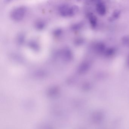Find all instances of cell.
<instances>
[{"label": "cell", "instance_id": "cell-2", "mask_svg": "<svg viewBox=\"0 0 129 129\" xmlns=\"http://www.w3.org/2000/svg\"><path fill=\"white\" fill-rule=\"evenodd\" d=\"M26 10L24 7H19L16 8L12 11L11 16L13 19L16 21H19L23 18L25 15Z\"/></svg>", "mask_w": 129, "mask_h": 129}, {"label": "cell", "instance_id": "cell-3", "mask_svg": "<svg viewBox=\"0 0 129 129\" xmlns=\"http://www.w3.org/2000/svg\"><path fill=\"white\" fill-rule=\"evenodd\" d=\"M71 52L68 49H65L62 52V57L66 60H69L71 58Z\"/></svg>", "mask_w": 129, "mask_h": 129}, {"label": "cell", "instance_id": "cell-1", "mask_svg": "<svg viewBox=\"0 0 129 129\" xmlns=\"http://www.w3.org/2000/svg\"><path fill=\"white\" fill-rule=\"evenodd\" d=\"M78 9L75 6L69 4H63L59 8V13L61 15L65 16H70L74 15L77 12Z\"/></svg>", "mask_w": 129, "mask_h": 129}, {"label": "cell", "instance_id": "cell-4", "mask_svg": "<svg viewBox=\"0 0 129 129\" xmlns=\"http://www.w3.org/2000/svg\"><path fill=\"white\" fill-rule=\"evenodd\" d=\"M104 6L102 4H100L98 5V8H97L98 12L102 15L104 14L105 12V9Z\"/></svg>", "mask_w": 129, "mask_h": 129}]
</instances>
